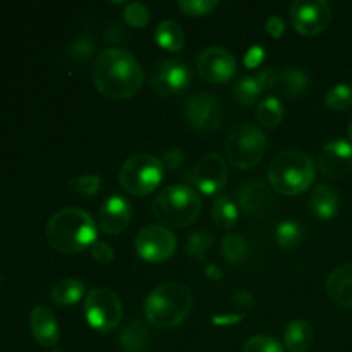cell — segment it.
I'll use <instances>...</instances> for the list:
<instances>
[{"mask_svg":"<svg viewBox=\"0 0 352 352\" xmlns=\"http://www.w3.org/2000/svg\"><path fill=\"white\" fill-rule=\"evenodd\" d=\"M144 71L138 58L124 48H107L93 69L95 88L113 100L131 98L143 86Z\"/></svg>","mask_w":352,"mask_h":352,"instance_id":"1","label":"cell"},{"mask_svg":"<svg viewBox=\"0 0 352 352\" xmlns=\"http://www.w3.org/2000/svg\"><path fill=\"white\" fill-rule=\"evenodd\" d=\"M45 236L48 244L60 253H81L96 243L98 229L88 212L69 206L48 220Z\"/></svg>","mask_w":352,"mask_h":352,"instance_id":"2","label":"cell"},{"mask_svg":"<svg viewBox=\"0 0 352 352\" xmlns=\"http://www.w3.org/2000/svg\"><path fill=\"white\" fill-rule=\"evenodd\" d=\"M195 296L182 284L168 282L155 287L144 301V315L148 322L162 330L181 325L192 309Z\"/></svg>","mask_w":352,"mask_h":352,"instance_id":"3","label":"cell"},{"mask_svg":"<svg viewBox=\"0 0 352 352\" xmlns=\"http://www.w3.org/2000/svg\"><path fill=\"white\" fill-rule=\"evenodd\" d=\"M315 164L311 157L301 150L282 151L268 167L270 186L280 195L296 196L306 191L315 181Z\"/></svg>","mask_w":352,"mask_h":352,"instance_id":"4","label":"cell"},{"mask_svg":"<svg viewBox=\"0 0 352 352\" xmlns=\"http://www.w3.org/2000/svg\"><path fill=\"white\" fill-rule=\"evenodd\" d=\"M203 210L198 192L182 184L168 186L157 195L151 205L153 217L164 227H188L195 222Z\"/></svg>","mask_w":352,"mask_h":352,"instance_id":"5","label":"cell"},{"mask_svg":"<svg viewBox=\"0 0 352 352\" xmlns=\"http://www.w3.org/2000/svg\"><path fill=\"white\" fill-rule=\"evenodd\" d=\"M164 172L165 168L160 158L150 153H138L122 164L119 170V182L129 195L146 196L160 186Z\"/></svg>","mask_w":352,"mask_h":352,"instance_id":"6","label":"cell"},{"mask_svg":"<svg viewBox=\"0 0 352 352\" xmlns=\"http://www.w3.org/2000/svg\"><path fill=\"white\" fill-rule=\"evenodd\" d=\"M267 136L253 124L234 127L226 140V157L230 165L241 170L253 168L260 164L267 151Z\"/></svg>","mask_w":352,"mask_h":352,"instance_id":"7","label":"cell"},{"mask_svg":"<svg viewBox=\"0 0 352 352\" xmlns=\"http://www.w3.org/2000/svg\"><path fill=\"white\" fill-rule=\"evenodd\" d=\"M85 315L93 329L110 332L122 320V302L112 289L95 287L85 299Z\"/></svg>","mask_w":352,"mask_h":352,"instance_id":"8","label":"cell"},{"mask_svg":"<svg viewBox=\"0 0 352 352\" xmlns=\"http://www.w3.org/2000/svg\"><path fill=\"white\" fill-rule=\"evenodd\" d=\"M184 117L192 129L215 133L222 122V103L213 93H196L186 102Z\"/></svg>","mask_w":352,"mask_h":352,"instance_id":"9","label":"cell"},{"mask_svg":"<svg viewBox=\"0 0 352 352\" xmlns=\"http://www.w3.org/2000/svg\"><path fill=\"white\" fill-rule=\"evenodd\" d=\"M138 254L151 263H162L175 253L177 239L174 232L164 226H148L136 236Z\"/></svg>","mask_w":352,"mask_h":352,"instance_id":"10","label":"cell"},{"mask_svg":"<svg viewBox=\"0 0 352 352\" xmlns=\"http://www.w3.org/2000/svg\"><path fill=\"white\" fill-rule=\"evenodd\" d=\"M332 7L325 0H296L291 7V21L296 31L315 36L329 26Z\"/></svg>","mask_w":352,"mask_h":352,"instance_id":"11","label":"cell"},{"mask_svg":"<svg viewBox=\"0 0 352 352\" xmlns=\"http://www.w3.org/2000/svg\"><path fill=\"white\" fill-rule=\"evenodd\" d=\"M191 69L181 58H168L160 62L151 72V88L160 96L182 93L191 85Z\"/></svg>","mask_w":352,"mask_h":352,"instance_id":"12","label":"cell"},{"mask_svg":"<svg viewBox=\"0 0 352 352\" xmlns=\"http://www.w3.org/2000/svg\"><path fill=\"white\" fill-rule=\"evenodd\" d=\"M199 76L206 82L212 85H222L234 76L237 62L234 55L223 47H208L198 55L196 60Z\"/></svg>","mask_w":352,"mask_h":352,"instance_id":"13","label":"cell"},{"mask_svg":"<svg viewBox=\"0 0 352 352\" xmlns=\"http://www.w3.org/2000/svg\"><path fill=\"white\" fill-rule=\"evenodd\" d=\"M229 177L227 162L219 153H208L196 162L192 168V182L205 195H217L222 191Z\"/></svg>","mask_w":352,"mask_h":352,"instance_id":"14","label":"cell"},{"mask_svg":"<svg viewBox=\"0 0 352 352\" xmlns=\"http://www.w3.org/2000/svg\"><path fill=\"white\" fill-rule=\"evenodd\" d=\"M318 164L327 177H346L352 172V143L347 140L329 141L320 151Z\"/></svg>","mask_w":352,"mask_h":352,"instance_id":"15","label":"cell"},{"mask_svg":"<svg viewBox=\"0 0 352 352\" xmlns=\"http://www.w3.org/2000/svg\"><path fill=\"white\" fill-rule=\"evenodd\" d=\"M133 217V206L124 196L113 195L103 201L98 212V223L102 230L110 236H117L127 229Z\"/></svg>","mask_w":352,"mask_h":352,"instance_id":"16","label":"cell"},{"mask_svg":"<svg viewBox=\"0 0 352 352\" xmlns=\"http://www.w3.org/2000/svg\"><path fill=\"white\" fill-rule=\"evenodd\" d=\"M31 333L41 347H54L58 342V323L47 306H36L30 316Z\"/></svg>","mask_w":352,"mask_h":352,"instance_id":"17","label":"cell"},{"mask_svg":"<svg viewBox=\"0 0 352 352\" xmlns=\"http://www.w3.org/2000/svg\"><path fill=\"white\" fill-rule=\"evenodd\" d=\"M241 206L250 215L263 217L274 206V196L265 182L251 181L241 191Z\"/></svg>","mask_w":352,"mask_h":352,"instance_id":"18","label":"cell"},{"mask_svg":"<svg viewBox=\"0 0 352 352\" xmlns=\"http://www.w3.org/2000/svg\"><path fill=\"white\" fill-rule=\"evenodd\" d=\"M325 287L333 302L344 308H352V263L336 268L327 277Z\"/></svg>","mask_w":352,"mask_h":352,"instance_id":"19","label":"cell"},{"mask_svg":"<svg viewBox=\"0 0 352 352\" xmlns=\"http://www.w3.org/2000/svg\"><path fill=\"white\" fill-rule=\"evenodd\" d=\"M309 206L318 219L332 220L339 213V192L332 186L318 184L309 196Z\"/></svg>","mask_w":352,"mask_h":352,"instance_id":"20","label":"cell"},{"mask_svg":"<svg viewBox=\"0 0 352 352\" xmlns=\"http://www.w3.org/2000/svg\"><path fill=\"white\" fill-rule=\"evenodd\" d=\"M315 340V330L305 320H292L284 332V347L291 352H306Z\"/></svg>","mask_w":352,"mask_h":352,"instance_id":"21","label":"cell"},{"mask_svg":"<svg viewBox=\"0 0 352 352\" xmlns=\"http://www.w3.org/2000/svg\"><path fill=\"white\" fill-rule=\"evenodd\" d=\"M150 330L140 320H133L127 323L119 337L120 347L126 352H144L150 346Z\"/></svg>","mask_w":352,"mask_h":352,"instance_id":"22","label":"cell"},{"mask_svg":"<svg viewBox=\"0 0 352 352\" xmlns=\"http://www.w3.org/2000/svg\"><path fill=\"white\" fill-rule=\"evenodd\" d=\"M85 294V284L78 278H62L52 287L50 298L57 306H74Z\"/></svg>","mask_w":352,"mask_h":352,"instance_id":"23","label":"cell"},{"mask_svg":"<svg viewBox=\"0 0 352 352\" xmlns=\"http://www.w3.org/2000/svg\"><path fill=\"white\" fill-rule=\"evenodd\" d=\"M309 85V78L301 67H284L278 72V88H280L282 95L289 96V98H296L301 95Z\"/></svg>","mask_w":352,"mask_h":352,"instance_id":"24","label":"cell"},{"mask_svg":"<svg viewBox=\"0 0 352 352\" xmlns=\"http://www.w3.org/2000/svg\"><path fill=\"white\" fill-rule=\"evenodd\" d=\"M157 43L167 52H181L184 48L186 36L182 28L175 21H162L155 30Z\"/></svg>","mask_w":352,"mask_h":352,"instance_id":"25","label":"cell"},{"mask_svg":"<svg viewBox=\"0 0 352 352\" xmlns=\"http://www.w3.org/2000/svg\"><path fill=\"white\" fill-rule=\"evenodd\" d=\"M212 217L217 226L222 227V229H230V227H234L237 223L239 212H237V206L227 196L219 195L213 199Z\"/></svg>","mask_w":352,"mask_h":352,"instance_id":"26","label":"cell"},{"mask_svg":"<svg viewBox=\"0 0 352 352\" xmlns=\"http://www.w3.org/2000/svg\"><path fill=\"white\" fill-rule=\"evenodd\" d=\"M258 122L263 127H277L284 119V105L275 96H268L260 103L256 110Z\"/></svg>","mask_w":352,"mask_h":352,"instance_id":"27","label":"cell"},{"mask_svg":"<svg viewBox=\"0 0 352 352\" xmlns=\"http://www.w3.org/2000/svg\"><path fill=\"white\" fill-rule=\"evenodd\" d=\"M305 237V230L299 223L292 222V220H284L278 223L277 227V243L278 246L284 250H294L302 243Z\"/></svg>","mask_w":352,"mask_h":352,"instance_id":"28","label":"cell"},{"mask_svg":"<svg viewBox=\"0 0 352 352\" xmlns=\"http://www.w3.org/2000/svg\"><path fill=\"white\" fill-rule=\"evenodd\" d=\"M248 244L243 236L239 234H227L222 239V256L229 263L239 265L246 258Z\"/></svg>","mask_w":352,"mask_h":352,"instance_id":"29","label":"cell"},{"mask_svg":"<svg viewBox=\"0 0 352 352\" xmlns=\"http://www.w3.org/2000/svg\"><path fill=\"white\" fill-rule=\"evenodd\" d=\"M215 236L210 230H198V232L191 234L188 237V243H186V253L189 256L196 258L198 261H203L206 258V253L212 248Z\"/></svg>","mask_w":352,"mask_h":352,"instance_id":"30","label":"cell"},{"mask_svg":"<svg viewBox=\"0 0 352 352\" xmlns=\"http://www.w3.org/2000/svg\"><path fill=\"white\" fill-rule=\"evenodd\" d=\"M325 105L336 112H346L352 107V88L349 85H336L325 95Z\"/></svg>","mask_w":352,"mask_h":352,"instance_id":"31","label":"cell"},{"mask_svg":"<svg viewBox=\"0 0 352 352\" xmlns=\"http://www.w3.org/2000/svg\"><path fill=\"white\" fill-rule=\"evenodd\" d=\"M261 88L258 85V81L254 79V76H246V78H241L239 81L234 86V95H236L237 102L244 107H251L260 96Z\"/></svg>","mask_w":352,"mask_h":352,"instance_id":"32","label":"cell"},{"mask_svg":"<svg viewBox=\"0 0 352 352\" xmlns=\"http://www.w3.org/2000/svg\"><path fill=\"white\" fill-rule=\"evenodd\" d=\"M95 50V43L89 36H79L69 45V62H72L74 65L85 64L86 60H89Z\"/></svg>","mask_w":352,"mask_h":352,"instance_id":"33","label":"cell"},{"mask_svg":"<svg viewBox=\"0 0 352 352\" xmlns=\"http://www.w3.org/2000/svg\"><path fill=\"white\" fill-rule=\"evenodd\" d=\"M69 188L72 189L78 195H85V196H95L96 192L102 189V179L98 175H78V177H72L69 181Z\"/></svg>","mask_w":352,"mask_h":352,"instance_id":"34","label":"cell"},{"mask_svg":"<svg viewBox=\"0 0 352 352\" xmlns=\"http://www.w3.org/2000/svg\"><path fill=\"white\" fill-rule=\"evenodd\" d=\"M124 19H126V23L129 24L131 28L141 30V28H144L150 23V10L146 9L144 3L131 2L127 3L126 9H124Z\"/></svg>","mask_w":352,"mask_h":352,"instance_id":"35","label":"cell"},{"mask_svg":"<svg viewBox=\"0 0 352 352\" xmlns=\"http://www.w3.org/2000/svg\"><path fill=\"white\" fill-rule=\"evenodd\" d=\"M243 352H285V347L275 337L254 336L244 344Z\"/></svg>","mask_w":352,"mask_h":352,"instance_id":"36","label":"cell"},{"mask_svg":"<svg viewBox=\"0 0 352 352\" xmlns=\"http://www.w3.org/2000/svg\"><path fill=\"white\" fill-rule=\"evenodd\" d=\"M179 9L188 16H208L215 7H219V0H181L177 3Z\"/></svg>","mask_w":352,"mask_h":352,"instance_id":"37","label":"cell"},{"mask_svg":"<svg viewBox=\"0 0 352 352\" xmlns=\"http://www.w3.org/2000/svg\"><path fill=\"white\" fill-rule=\"evenodd\" d=\"M91 256L96 263L107 265L113 260V250L110 244L102 243V241H96L91 246Z\"/></svg>","mask_w":352,"mask_h":352,"instance_id":"38","label":"cell"},{"mask_svg":"<svg viewBox=\"0 0 352 352\" xmlns=\"http://www.w3.org/2000/svg\"><path fill=\"white\" fill-rule=\"evenodd\" d=\"M254 79H256L258 85H260L261 91H267V89L274 88V86L278 85V72L275 71L274 67H265L254 76Z\"/></svg>","mask_w":352,"mask_h":352,"instance_id":"39","label":"cell"},{"mask_svg":"<svg viewBox=\"0 0 352 352\" xmlns=\"http://www.w3.org/2000/svg\"><path fill=\"white\" fill-rule=\"evenodd\" d=\"M164 168H168V170H175V168L181 167L184 164V151L181 148H172V150H167L164 153V157L160 158Z\"/></svg>","mask_w":352,"mask_h":352,"instance_id":"40","label":"cell"},{"mask_svg":"<svg viewBox=\"0 0 352 352\" xmlns=\"http://www.w3.org/2000/svg\"><path fill=\"white\" fill-rule=\"evenodd\" d=\"M263 55H265L263 47H260V45H254V47H251L250 50L246 52L244 64H246L248 69L258 67V65L261 64V60H263Z\"/></svg>","mask_w":352,"mask_h":352,"instance_id":"41","label":"cell"},{"mask_svg":"<svg viewBox=\"0 0 352 352\" xmlns=\"http://www.w3.org/2000/svg\"><path fill=\"white\" fill-rule=\"evenodd\" d=\"M267 31L272 34L274 38H280L282 34H284L285 31V24H284V19H282L280 16H272L268 17L267 21Z\"/></svg>","mask_w":352,"mask_h":352,"instance_id":"42","label":"cell"},{"mask_svg":"<svg viewBox=\"0 0 352 352\" xmlns=\"http://www.w3.org/2000/svg\"><path fill=\"white\" fill-rule=\"evenodd\" d=\"M234 302L237 306H243V308H253L254 306V298L246 291H237L234 294Z\"/></svg>","mask_w":352,"mask_h":352,"instance_id":"43","label":"cell"},{"mask_svg":"<svg viewBox=\"0 0 352 352\" xmlns=\"http://www.w3.org/2000/svg\"><path fill=\"white\" fill-rule=\"evenodd\" d=\"M243 316L241 315H215L213 316V323L217 325H234V323L241 322Z\"/></svg>","mask_w":352,"mask_h":352,"instance_id":"44","label":"cell"},{"mask_svg":"<svg viewBox=\"0 0 352 352\" xmlns=\"http://www.w3.org/2000/svg\"><path fill=\"white\" fill-rule=\"evenodd\" d=\"M205 275L208 278H212V280H220V278H222V270H220L215 263H206Z\"/></svg>","mask_w":352,"mask_h":352,"instance_id":"45","label":"cell"},{"mask_svg":"<svg viewBox=\"0 0 352 352\" xmlns=\"http://www.w3.org/2000/svg\"><path fill=\"white\" fill-rule=\"evenodd\" d=\"M347 133H349V138L352 140V120L349 122V126H347Z\"/></svg>","mask_w":352,"mask_h":352,"instance_id":"46","label":"cell"},{"mask_svg":"<svg viewBox=\"0 0 352 352\" xmlns=\"http://www.w3.org/2000/svg\"><path fill=\"white\" fill-rule=\"evenodd\" d=\"M50 352H64V351H60V349H52Z\"/></svg>","mask_w":352,"mask_h":352,"instance_id":"47","label":"cell"}]
</instances>
